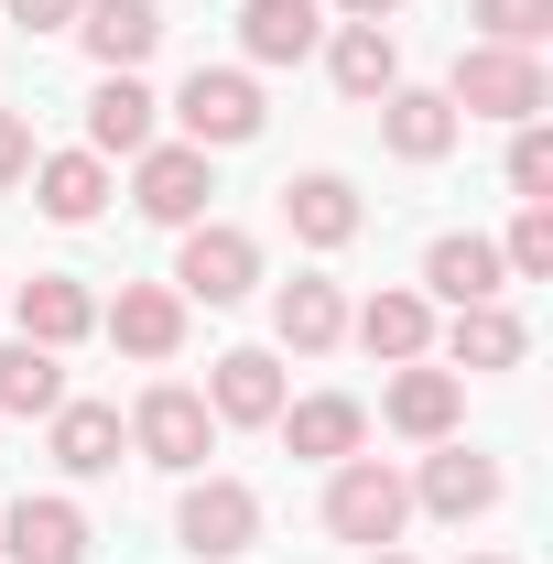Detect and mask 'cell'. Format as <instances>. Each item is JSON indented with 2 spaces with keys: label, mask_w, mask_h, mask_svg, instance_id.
I'll return each instance as SVG.
<instances>
[{
  "label": "cell",
  "mask_w": 553,
  "mask_h": 564,
  "mask_svg": "<svg viewBox=\"0 0 553 564\" xmlns=\"http://www.w3.org/2000/svg\"><path fill=\"white\" fill-rule=\"evenodd\" d=\"M207 196H217V174H207L196 141H152V152H131V207L152 217V228H196Z\"/></svg>",
  "instance_id": "obj_4"
},
{
  "label": "cell",
  "mask_w": 553,
  "mask_h": 564,
  "mask_svg": "<svg viewBox=\"0 0 553 564\" xmlns=\"http://www.w3.org/2000/svg\"><path fill=\"white\" fill-rule=\"evenodd\" d=\"M174 532H185V554H196V564H228V554L261 543V499L239 489V478H196L185 510H174Z\"/></svg>",
  "instance_id": "obj_7"
},
{
  "label": "cell",
  "mask_w": 553,
  "mask_h": 564,
  "mask_svg": "<svg viewBox=\"0 0 553 564\" xmlns=\"http://www.w3.org/2000/svg\"><path fill=\"white\" fill-rule=\"evenodd\" d=\"M521 348H532V326L510 304H456V326H445V358L456 369H521Z\"/></svg>",
  "instance_id": "obj_26"
},
{
  "label": "cell",
  "mask_w": 553,
  "mask_h": 564,
  "mask_svg": "<svg viewBox=\"0 0 553 564\" xmlns=\"http://www.w3.org/2000/svg\"><path fill=\"white\" fill-rule=\"evenodd\" d=\"M467 564H510V554H467Z\"/></svg>",
  "instance_id": "obj_35"
},
{
  "label": "cell",
  "mask_w": 553,
  "mask_h": 564,
  "mask_svg": "<svg viewBox=\"0 0 553 564\" xmlns=\"http://www.w3.org/2000/svg\"><path fill=\"white\" fill-rule=\"evenodd\" d=\"M98 326L131 358H174L185 348V293L174 282H120V304H98Z\"/></svg>",
  "instance_id": "obj_11"
},
{
  "label": "cell",
  "mask_w": 553,
  "mask_h": 564,
  "mask_svg": "<svg viewBox=\"0 0 553 564\" xmlns=\"http://www.w3.org/2000/svg\"><path fill=\"white\" fill-rule=\"evenodd\" d=\"M120 445H131V423L109 413V402H55V467L66 478H109Z\"/></svg>",
  "instance_id": "obj_22"
},
{
  "label": "cell",
  "mask_w": 553,
  "mask_h": 564,
  "mask_svg": "<svg viewBox=\"0 0 553 564\" xmlns=\"http://www.w3.org/2000/svg\"><path fill=\"white\" fill-rule=\"evenodd\" d=\"M174 120H185V141L196 152H228V141H261V76L250 66H196L185 76V98H174Z\"/></svg>",
  "instance_id": "obj_3"
},
{
  "label": "cell",
  "mask_w": 553,
  "mask_h": 564,
  "mask_svg": "<svg viewBox=\"0 0 553 564\" xmlns=\"http://www.w3.org/2000/svg\"><path fill=\"white\" fill-rule=\"evenodd\" d=\"M76 11H87V0H11L22 33H76Z\"/></svg>",
  "instance_id": "obj_32"
},
{
  "label": "cell",
  "mask_w": 553,
  "mask_h": 564,
  "mask_svg": "<svg viewBox=\"0 0 553 564\" xmlns=\"http://www.w3.org/2000/svg\"><path fill=\"white\" fill-rule=\"evenodd\" d=\"M326 76H337L358 109L391 98V87H402V44H391V22H347L337 44H326Z\"/></svg>",
  "instance_id": "obj_21"
},
{
  "label": "cell",
  "mask_w": 553,
  "mask_h": 564,
  "mask_svg": "<svg viewBox=\"0 0 553 564\" xmlns=\"http://www.w3.org/2000/svg\"><path fill=\"white\" fill-rule=\"evenodd\" d=\"M272 423H282V445H293V456H315V467H347V456L369 445V413H358L347 391H315V402H282Z\"/></svg>",
  "instance_id": "obj_12"
},
{
  "label": "cell",
  "mask_w": 553,
  "mask_h": 564,
  "mask_svg": "<svg viewBox=\"0 0 553 564\" xmlns=\"http://www.w3.org/2000/svg\"><path fill=\"white\" fill-rule=\"evenodd\" d=\"M380 141H391L402 163H445V152H456V109H445V87H391V98H380Z\"/></svg>",
  "instance_id": "obj_17"
},
{
  "label": "cell",
  "mask_w": 553,
  "mask_h": 564,
  "mask_svg": "<svg viewBox=\"0 0 553 564\" xmlns=\"http://www.w3.org/2000/svg\"><path fill=\"white\" fill-rule=\"evenodd\" d=\"M347 326H358V348H369V358H391V369L434 348V304H423V293H369Z\"/></svg>",
  "instance_id": "obj_24"
},
{
  "label": "cell",
  "mask_w": 553,
  "mask_h": 564,
  "mask_svg": "<svg viewBox=\"0 0 553 564\" xmlns=\"http://www.w3.org/2000/svg\"><path fill=\"white\" fill-rule=\"evenodd\" d=\"M510 196L521 207H553V131L543 120H521V141H510Z\"/></svg>",
  "instance_id": "obj_29"
},
{
  "label": "cell",
  "mask_w": 553,
  "mask_h": 564,
  "mask_svg": "<svg viewBox=\"0 0 553 564\" xmlns=\"http://www.w3.org/2000/svg\"><path fill=\"white\" fill-rule=\"evenodd\" d=\"M543 55H510V44H467L456 76H445V109H467V120H543Z\"/></svg>",
  "instance_id": "obj_1"
},
{
  "label": "cell",
  "mask_w": 553,
  "mask_h": 564,
  "mask_svg": "<svg viewBox=\"0 0 553 564\" xmlns=\"http://www.w3.org/2000/svg\"><path fill=\"white\" fill-rule=\"evenodd\" d=\"M207 413L217 423H272L282 413V369H272V348H228L207 369Z\"/></svg>",
  "instance_id": "obj_20"
},
{
  "label": "cell",
  "mask_w": 553,
  "mask_h": 564,
  "mask_svg": "<svg viewBox=\"0 0 553 564\" xmlns=\"http://www.w3.org/2000/svg\"><path fill=\"white\" fill-rule=\"evenodd\" d=\"M0 554L11 564H87V510L76 499H11L0 510Z\"/></svg>",
  "instance_id": "obj_10"
},
{
  "label": "cell",
  "mask_w": 553,
  "mask_h": 564,
  "mask_svg": "<svg viewBox=\"0 0 553 564\" xmlns=\"http://www.w3.org/2000/svg\"><path fill=\"white\" fill-rule=\"evenodd\" d=\"M11 315H22V337H33V348H76V337L98 326V293H87L76 272H33L22 293H11Z\"/></svg>",
  "instance_id": "obj_13"
},
{
  "label": "cell",
  "mask_w": 553,
  "mask_h": 564,
  "mask_svg": "<svg viewBox=\"0 0 553 564\" xmlns=\"http://www.w3.org/2000/svg\"><path fill=\"white\" fill-rule=\"evenodd\" d=\"M423 282H434L445 304H499V282H510V261H499L488 239H467V228H445V239L423 250Z\"/></svg>",
  "instance_id": "obj_23"
},
{
  "label": "cell",
  "mask_w": 553,
  "mask_h": 564,
  "mask_svg": "<svg viewBox=\"0 0 553 564\" xmlns=\"http://www.w3.org/2000/svg\"><path fill=\"white\" fill-rule=\"evenodd\" d=\"M33 207L55 217V228H87V217L109 207V163L98 152H33Z\"/></svg>",
  "instance_id": "obj_16"
},
{
  "label": "cell",
  "mask_w": 553,
  "mask_h": 564,
  "mask_svg": "<svg viewBox=\"0 0 553 564\" xmlns=\"http://www.w3.org/2000/svg\"><path fill=\"white\" fill-rule=\"evenodd\" d=\"M380 413H391V434H413V445H445L456 413H467V369H423V358H402V380L380 391Z\"/></svg>",
  "instance_id": "obj_8"
},
{
  "label": "cell",
  "mask_w": 553,
  "mask_h": 564,
  "mask_svg": "<svg viewBox=\"0 0 553 564\" xmlns=\"http://www.w3.org/2000/svg\"><path fill=\"white\" fill-rule=\"evenodd\" d=\"M239 44H250V66H304L326 44V11L315 0H250L239 11Z\"/></svg>",
  "instance_id": "obj_19"
},
{
  "label": "cell",
  "mask_w": 553,
  "mask_h": 564,
  "mask_svg": "<svg viewBox=\"0 0 553 564\" xmlns=\"http://www.w3.org/2000/svg\"><path fill=\"white\" fill-rule=\"evenodd\" d=\"M553 33V0H478V44H510V55H532Z\"/></svg>",
  "instance_id": "obj_28"
},
{
  "label": "cell",
  "mask_w": 553,
  "mask_h": 564,
  "mask_svg": "<svg viewBox=\"0 0 553 564\" xmlns=\"http://www.w3.org/2000/svg\"><path fill=\"white\" fill-rule=\"evenodd\" d=\"M402 521H413V478H391L380 456H347L337 478H326V532H337V543L391 554V543H402Z\"/></svg>",
  "instance_id": "obj_2"
},
{
  "label": "cell",
  "mask_w": 553,
  "mask_h": 564,
  "mask_svg": "<svg viewBox=\"0 0 553 564\" xmlns=\"http://www.w3.org/2000/svg\"><path fill=\"white\" fill-rule=\"evenodd\" d=\"M76 33H87V55H98L109 76H131L141 55L163 44V0H87V11H76Z\"/></svg>",
  "instance_id": "obj_15"
},
{
  "label": "cell",
  "mask_w": 553,
  "mask_h": 564,
  "mask_svg": "<svg viewBox=\"0 0 553 564\" xmlns=\"http://www.w3.org/2000/svg\"><path fill=\"white\" fill-rule=\"evenodd\" d=\"M22 174H33V120L0 109V185H22Z\"/></svg>",
  "instance_id": "obj_31"
},
{
  "label": "cell",
  "mask_w": 553,
  "mask_h": 564,
  "mask_svg": "<svg viewBox=\"0 0 553 564\" xmlns=\"http://www.w3.org/2000/svg\"><path fill=\"white\" fill-rule=\"evenodd\" d=\"M499 261H510L521 282H543L553 272V207H521V217H510V250H499Z\"/></svg>",
  "instance_id": "obj_30"
},
{
  "label": "cell",
  "mask_w": 553,
  "mask_h": 564,
  "mask_svg": "<svg viewBox=\"0 0 553 564\" xmlns=\"http://www.w3.org/2000/svg\"><path fill=\"white\" fill-rule=\"evenodd\" d=\"M347 22H391V11H402V0H337Z\"/></svg>",
  "instance_id": "obj_33"
},
{
  "label": "cell",
  "mask_w": 553,
  "mask_h": 564,
  "mask_svg": "<svg viewBox=\"0 0 553 564\" xmlns=\"http://www.w3.org/2000/svg\"><path fill=\"white\" fill-rule=\"evenodd\" d=\"M87 152L109 163V152H152V87L141 76H98V98H87Z\"/></svg>",
  "instance_id": "obj_25"
},
{
  "label": "cell",
  "mask_w": 553,
  "mask_h": 564,
  "mask_svg": "<svg viewBox=\"0 0 553 564\" xmlns=\"http://www.w3.org/2000/svg\"><path fill=\"white\" fill-rule=\"evenodd\" d=\"M55 402H66V369H55V348L11 337V348H0V413H55Z\"/></svg>",
  "instance_id": "obj_27"
},
{
  "label": "cell",
  "mask_w": 553,
  "mask_h": 564,
  "mask_svg": "<svg viewBox=\"0 0 553 564\" xmlns=\"http://www.w3.org/2000/svg\"><path fill=\"white\" fill-rule=\"evenodd\" d=\"M413 499L434 510V521H478V510H499V456H478V445H434L423 456V478H413Z\"/></svg>",
  "instance_id": "obj_9"
},
{
  "label": "cell",
  "mask_w": 553,
  "mask_h": 564,
  "mask_svg": "<svg viewBox=\"0 0 553 564\" xmlns=\"http://www.w3.org/2000/svg\"><path fill=\"white\" fill-rule=\"evenodd\" d=\"M250 282H261V239H250V228H207V217H196V228H185V250H174V293H185V304H239Z\"/></svg>",
  "instance_id": "obj_5"
},
{
  "label": "cell",
  "mask_w": 553,
  "mask_h": 564,
  "mask_svg": "<svg viewBox=\"0 0 553 564\" xmlns=\"http://www.w3.org/2000/svg\"><path fill=\"white\" fill-rule=\"evenodd\" d=\"M272 337H282V348H293V358L337 348V337H347V293H337V282H326V272H293V282H282V293H272Z\"/></svg>",
  "instance_id": "obj_14"
},
{
  "label": "cell",
  "mask_w": 553,
  "mask_h": 564,
  "mask_svg": "<svg viewBox=\"0 0 553 564\" xmlns=\"http://www.w3.org/2000/svg\"><path fill=\"white\" fill-rule=\"evenodd\" d=\"M131 445L152 456V467H207V445H217V413H207V391H185V380L141 391V413H131Z\"/></svg>",
  "instance_id": "obj_6"
},
{
  "label": "cell",
  "mask_w": 553,
  "mask_h": 564,
  "mask_svg": "<svg viewBox=\"0 0 553 564\" xmlns=\"http://www.w3.org/2000/svg\"><path fill=\"white\" fill-rule=\"evenodd\" d=\"M369 564H413V554H369Z\"/></svg>",
  "instance_id": "obj_34"
},
{
  "label": "cell",
  "mask_w": 553,
  "mask_h": 564,
  "mask_svg": "<svg viewBox=\"0 0 553 564\" xmlns=\"http://www.w3.org/2000/svg\"><path fill=\"white\" fill-rule=\"evenodd\" d=\"M282 217H293L304 250H347V239H358V185H347V174H293V185H282Z\"/></svg>",
  "instance_id": "obj_18"
}]
</instances>
